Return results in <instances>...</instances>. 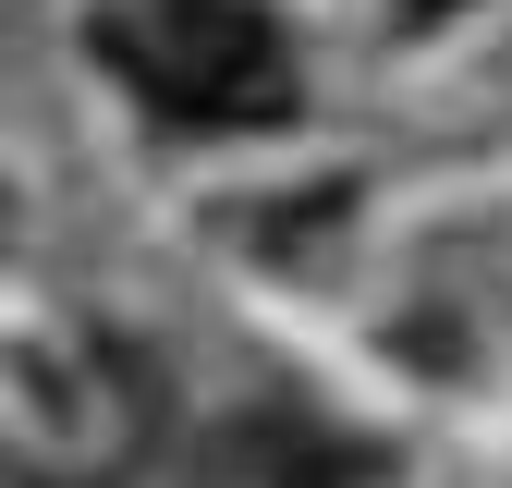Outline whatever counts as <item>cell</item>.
I'll return each instance as SVG.
<instances>
[{"instance_id":"cell-1","label":"cell","mask_w":512,"mask_h":488,"mask_svg":"<svg viewBox=\"0 0 512 488\" xmlns=\"http://www.w3.org/2000/svg\"><path fill=\"white\" fill-rule=\"evenodd\" d=\"M86 49L183 135H269L305 98L293 37L256 0H122V13L86 25Z\"/></svg>"},{"instance_id":"cell-2","label":"cell","mask_w":512,"mask_h":488,"mask_svg":"<svg viewBox=\"0 0 512 488\" xmlns=\"http://www.w3.org/2000/svg\"><path fill=\"white\" fill-rule=\"evenodd\" d=\"M415 13H439V0H415Z\"/></svg>"}]
</instances>
